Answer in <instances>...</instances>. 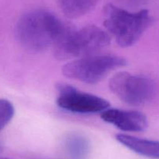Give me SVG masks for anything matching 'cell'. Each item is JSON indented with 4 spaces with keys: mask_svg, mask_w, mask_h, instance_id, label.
Instances as JSON below:
<instances>
[{
    "mask_svg": "<svg viewBox=\"0 0 159 159\" xmlns=\"http://www.w3.org/2000/svg\"><path fill=\"white\" fill-rule=\"evenodd\" d=\"M68 26L52 12L36 9L26 12L19 20L16 35L22 46L39 52L54 48Z\"/></svg>",
    "mask_w": 159,
    "mask_h": 159,
    "instance_id": "1",
    "label": "cell"
},
{
    "mask_svg": "<svg viewBox=\"0 0 159 159\" xmlns=\"http://www.w3.org/2000/svg\"><path fill=\"white\" fill-rule=\"evenodd\" d=\"M110 34L96 26L81 29L68 26L54 46V55L59 60H74L93 55L108 46Z\"/></svg>",
    "mask_w": 159,
    "mask_h": 159,
    "instance_id": "2",
    "label": "cell"
},
{
    "mask_svg": "<svg viewBox=\"0 0 159 159\" xmlns=\"http://www.w3.org/2000/svg\"><path fill=\"white\" fill-rule=\"evenodd\" d=\"M103 17L107 32L123 48L136 43L152 23V17L147 9L129 12L113 4L104 7Z\"/></svg>",
    "mask_w": 159,
    "mask_h": 159,
    "instance_id": "3",
    "label": "cell"
},
{
    "mask_svg": "<svg viewBox=\"0 0 159 159\" xmlns=\"http://www.w3.org/2000/svg\"><path fill=\"white\" fill-rule=\"evenodd\" d=\"M124 58L112 55H93L71 60L62 67V74L85 84H94L102 80L109 73L125 66Z\"/></svg>",
    "mask_w": 159,
    "mask_h": 159,
    "instance_id": "4",
    "label": "cell"
},
{
    "mask_svg": "<svg viewBox=\"0 0 159 159\" xmlns=\"http://www.w3.org/2000/svg\"><path fill=\"white\" fill-rule=\"evenodd\" d=\"M110 90L123 102L130 105H141L155 97L156 87L153 81L141 75L120 72L109 81Z\"/></svg>",
    "mask_w": 159,
    "mask_h": 159,
    "instance_id": "5",
    "label": "cell"
},
{
    "mask_svg": "<svg viewBox=\"0 0 159 159\" xmlns=\"http://www.w3.org/2000/svg\"><path fill=\"white\" fill-rule=\"evenodd\" d=\"M57 90V106L73 113H101L110 107L109 101L104 98L82 92L68 84H60Z\"/></svg>",
    "mask_w": 159,
    "mask_h": 159,
    "instance_id": "6",
    "label": "cell"
},
{
    "mask_svg": "<svg viewBox=\"0 0 159 159\" xmlns=\"http://www.w3.org/2000/svg\"><path fill=\"white\" fill-rule=\"evenodd\" d=\"M100 117L104 122L125 132H142L148 125L146 115L138 111L107 108L101 112Z\"/></svg>",
    "mask_w": 159,
    "mask_h": 159,
    "instance_id": "7",
    "label": "cell"
},
{
    "mask_svg": "<svg viewBox=\"0 0 159 159\" xmlns=\"http://www.w3.org/2000/svg\"><path fill=\"white\" fill-rule=\"evenodd\" d=\"M116 139L121 144L140 155L159 159V141L139 138L124 133L116 134Z\"/></svg>",
    "mask_w": 159,
    "mask_h": 159,
    "instance_id": "8",
    "label": "cell"
},
{
    "mask_svg": "<svg viewBox=\"0 0 159 159\" xmlns=\"http://www.w3.org/2000/svg\"><path fill=\"white\" fill-rule=\"evenodd\" d=\"M99 0H59V6L65 17H82L95 8Z\"/></svg>",
    "mask_w": 159,
    "mask_h": 159,
    "instance_id": "9",
    "label": "cell"
},
{
    "mask_svg": "<svg viewBox=\"0 0 159 159\" xmlns=\"http://www.w3.org/2000/svg\"><path fill=\"white\" fill-rule=\"evenodd\" d=\"M65 149L71 159H86L89 154V143L83 136L73 134L67 138Z\"/></svg>",
    "mask_w": 159,
    "mask_h": 159,
    "instance_id": "10",
    "label": "cell"
},
{
    "mask_svg": "<svg viewBox=\"0 0 159 159\" xmlns=\"http://www.w3.org/2000/svg\"><path fill=\"white\" fill-rule=\"evenodd\" d=\"M15 108L12 103L4 98H0V131L2 130L12 119Z\"/></svg>",
    "mask_w": 159,
    "mask_h": 159,
    "instance_id": "11",
    "label": "cell"
},
{
    "mask_svg": "<svg viewBox=\"0 0 159 159\" xmlns=\"http://www.w3.org/2000/svg\"><path fill=\"white\" fill-rule=\"evenodd\" d=\"M0 159H10V158H8V157H0Z\"/></svg>",
    "mask_w": 159,
    "mask_h": 159,
    "instance_id": "12",
    "label": "cell"
},
{
    "mask_svg": "<svg viewBox=\"0 0 159 159\" xmlns=\"http://www.w3.org/2000/svg\"><path fill=\"white\" fill-rule=\"evenodd\" d=\"M0 151H1V143H0Z\"/></svg>",
    "mask_w": 159,
    "mask_h": 159,
    "instance_id": "13",
    "label": "cell"
}]
</instances>
